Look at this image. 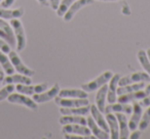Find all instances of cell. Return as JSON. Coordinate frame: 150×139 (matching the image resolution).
<instances>
[{"mask_svg":"<svg viewBox=\"0 0 150 139\" xmlns=\"http://www.w3.org/2000/svg\"><path fill=\"white\" fill-rule=\"evenodd\" d=\"M59 97L65 98H88V93L83 89H73V88H66L60 89L58 94Z\"/></svg>","mask_w":150,"mask_h":139,"instance_id":"obj_20","label":"cell"},{"mask_svg":"<svg viewBox=\"0 0 150 139\" xmlns=\"http://www.w3.org/2000/svg\"><path fill=\"white\" fill-rule=\"evenodd\" d=\"M37 1L40 5H42V6H48V5H50L48 0H37Z\"/></svg>","mask_w":150,"mask_h":139,"instance_id":"obj_38","label":"cell"},{"mask_svg":"<svg viewBox=\"0 0 150 139\" xmlns=\"http://www.w3.org/2000/svg\"><path fill=\"white\" fill-rule=\"evenodd\" d=\"M61 0H48V3H50V6L52 7L54 10H57L60 5Z\"/></svg>","mask_w":150,"mask_h":139,"instance_id":"obj_34","label":"cell"},{"mask_svg":"<svg viewBox=\"0 0 150 139\" xmlns=\"http://www.w3.org/2000/svg\"><path fill=\"white\" fill-rule=\"evenodd\" d=\"M0 66L3 68V71L6 75H11L15 73V68L11 64V59L6 55V53L0 50Z\"/></svg>","mask_w":150,"mask_h":139,"instance_id":"obj_26","label":"cell"},{"mask_svg":"<svg viewBox=\"0 0 150 139\" xmlns=\"http://www.w3.org/2000/svg\"><path fill=\"white\" fill-rule=\"evenodd\" d=\"M11 26L13 30V34L16 37V47L17 51H23L27 45V37H26L25 29L19 19L11 20Z\"/></svg>","mask_w":150,"mask_h":139,"instance_id":"obj_1","label":"cell"},{"mask_svg":"<svg viewBox=\"0 0 150 139\" xmlns=\"http://www.w3.org/2000/svg\"><path fill=\"white\" fill-rule=\"evenodd\" d=\"M115 116L118 121L119 126V139H127L129 136V121L127 119L125 114L122 112H115Z\"/></svg>","mask_w":150,"mask_h":139,"instance_id":"obj_17","label":"cell"},{"mask_svg":"<svg viewBox=\"0 0 150 139\" xmlns=\"http://www.w3.org/2000/svg\"><path fill=\"white\" fill-rule=\"evenodd\" d=\"M146 54H147V56H148V58H149V60H150V47L148 48L147 50H146Z\"/></svg>","mask_w":150,"mask_h":139,"instance_id":"obj_42","label":"cell"},{"mask_svg":"<svg viewBox=\"0 0 150 139\" xmlns=\"http://www.w3.org/2000/svg\"><path fill=\"white\" fill-rule=\"evenodd\" d=\"M138 60H139L141 66L144 68V71L150 76V60L148 58L147 54H146L145 50H139L137 54Z\"/></svg>","mask_w":150,"mask_h":139,"instance_id":"obj_28","label":"cell"},{"mask_svg":"<svg viewBox=\"0 0 150 139\" xmlns=\"http://www.w3.org/2000/svg\"><path fill=\"white\" fill-rule=\"evenodd\" d=\"M138 82H150V76L146 72H136V73L129 74L127 76L120 77L118 82V86L129 85L132 83H138Z\"/></svg>","mask_w":150,"mask_h":139,"instance_id":"obj_7","label":"cell"},{"mask_svg":"<svg viewBox=\"0 0 150 139\" xmlns=\"http://www.w3.org/2000/svg\"><path fill=\"white\" fill-rule=\"evenodd\" d=\"M132 106H133V110H132V116L129 120V128L131 131H134L139 126L140 120L143 114V106L140 104V102L137 101L134 102Z\"/></svg>","mask_w":150,"mask_h":139,"instance_id":"obj_11","label":"cell"},{"mask_svg":"<svg viewBox=\"0 0 150 139\" xmlns=\"http://www.w3.org/2000/svg\"><path fill=\"white\" fill-rule=\"evenodd\" d=\"M0 38H2V39H4L5 41L7 42V43L9 44V39H8V36L5 34V32L3 31L2 29H0Z\"/></svg>","mask_w":150,"mask_h":139,"instance_id":"obj_37","label":"cell"},{"mask_svg":"<svg viewBox=\"0 0 150 139\" xmlns=\"http://www.w3.org/2000/svg\"><path fill=\"white\" fill-rule=\"evenodd\" d=\"M15 1L16 0H2L1 3H0V6L4 7V8H9L15 3Z\"/></svg>","mask_w":150,"mask_h":139,"instance_id":"obj_33","label":"cell"},{"mask_svg":"<svg viewBox=\"0 0 150 139\" xmlns=\"http://www.w3.org/2000/svg\"><path fill=\"white\" fill-rule=\"evenodd\" d=\"M54 102L60 108H79L90 104L88 98H65L59 96L54 97Z\"/></svg>","mask_w":150,"mask_h":139,"instance_id":"obj_5","label":"cell"},{"mask_svg":"<svg viewBox=\"0 0 150 139\" xmlns=\"http://www.w3.org/2000/svg\"><path fill=\"white\" fill-rule=\"evenodd\" d=\"M60 85L58 83L54 84L50 89H46L45 91L41 92V93H37L33 95V100L37 103H44V102H48L52 99H54L57 97L60 91Z\"/></svg>","mask_w":150,"mask_h":139,"instance_id":"obj_8","label":"cell"},{"mask_svg":"<svg viewBox=\"0 0 150 139\" xmlns=\"http://www.w3.org/2000/svg\"><path fill=\"white\" fill-rule=\"evenodd\" d=\"M15 90L16 86L13 84H5L4 87L0 89V101H3L4 99H6L9 94L13 93Z\"/></svg>","mask_w":150,"mask_h":139,"instance_id":"obj_31","label":"cell"},{"mask_svg":"<svg viewBox=\"0 0 150 139\" xmlns=\"http://www.w3.org/2000/svg\"><path fill=\"white\" fill-rule=\"evenodd\" d=\"M76 0H62L60 2V5H59L58 9H57V15L59 17H63L64 15L66 13V11L68 10V8L75 2Z\"/></svg>","mask_w":150,"mask_h":139,"instance_id":"obj_29","label":"cell"},{"mask_svg":"<svg viewBox=\"0 0 150 139\" xmlns=\"http://www.w3.org/2000/svg\"><path fill=\"white\" fill-rule=\"evenodd\" d=\"M8 57H9V59H11V64H13V68H15V71H17L18 73L29 76V77H32V76L35 75V71L32 70V68H28V66L24 64L23 60L20 57V55L18 54V52H16L15 50H11V51L8 52Z\"/></svg>","mask_w":150,"mask_h":139,"instance_id":"obj_3","label":"cell"},{"mask_svg":"<svg viewBox=\"0 0 150 139\" xmlns=\"http://www.w3.org/2000/svg\"><path fill=\"white\" fill-rule=\"evenodd\" d=\"M91 105L79 106V108H61L60 112L62 115H73V116H86L90 114Z\"/></svg>","mask_w":150,"mask_h":139,"instance_id":"obj_23","label":"cell"},{"mask_svg":"<svg viewBox=\"0 0 150 139\" xmlns=\"http://www.w3.org/2000/svg\"><path fill=\"white\" fill-rule=\"evenodd\" d=\"M59 123L61 125L65 124H80L86 125V119L84 116H73V115H63L62 118H60Z\"/></svg>","mask_w":150,"mask_h":139,"instance_id":"obj_24","label":"cell"},{"mask_svg":"<svg viewBox=\"0 0 150 139\" xmlns=\"http://www.w3.org/2000/svg\"><path fill=\"white\" fill-rule=\"evenodd\" d=\"M0 50L5 52V53H8V52L11 50V45H9L4 39H2V38H0Z\"/></svg>","mask_w":150,"mask_h":139,"instance_id":"obj_32","label":"cell"},{"mask_svg":"<svg viewBox=\"0 0 150 139\" xmlns=\"http://www.w3.org/2000/svg\"><path fill=\"white\" fill-rule=\"evenodd\" d=\"M149 124H150V105L147 106V110H145V112L142 114L141 120H140L138 128L141 131H143L149 126Z\"/></svg>","mask_w":150,"mask_h":139,"instance_id":"obj_30","label":"cell"},{"mask_svg":"<svg viewBox=\"0 0 150 139\" xmlns=\"http://www.w3.org/2000/svg\"><path fill=\"white\" fill-rule=\"evenodd\" d=\"M7 100L11 103L20 104V105H24L28 108L29 110H38V103L33 100V98L28 97V95L23 93H11L7 97Z\"/></svg>","mask_w":150,"mask_h":139,"instance_id":"obj_4","label":"cell"},{"mask_svg":"<svg viewBox=\"0 0 150 139\" xmlns=\"http://www.w3.org/2000/svg\"><path fill=\"white\" fill-rule=\"evenodd\" d=\"M140 137H141V131H138L137 129H136V130H134L133 133L129 135V138H131V139H138V138H140Z\"/></svg>","mask_w":150,"mask_h":139,"instance_id":"obj_36","label":"cell"},{"mask_svg":"<svg viewBox=\"0 0 150 139\" xmlns=\"http://www.w3.org/2000/svg\"><path fill=\"white\" fill-rule=\"evenodd\" d=\"M24 13H25L24 7H18V8L15 9H11L0 6V19L3 20L21 19L24 15Z\"/></svg>","mask_w":150,"mask_h":139,"instance_id":"obj_19","label":"cell"},{"mask_svg":"<svg viewBox=\"0 0 150 139\" xmlns=\"http://www.w3.org/2000/svg\"><path fill=\"white\" fill-rule=\"evenodd\" d=\"M90 112L92 114V117H93V119H94L95 122H96L103 130H105L106 132L109 133V126H108V123H107V121H106V118H105V116L103 115L104 112H101V110L97 108L96 104H92V105H91Z\"/></svg>","mask_w":150,"mask_h":139,"instance_id":"obj_15","label":"cell"},{"mask_svg":"<svg viewBox=\"0 0 150 139\" xmlns=\"http://www.w3.org/2000/svg\"><path fill=\"white\" fill-rule=\"evenodd\" d=\"M146 96H147V93L145 92V90L141 89V90H138V91H134V92H129V93L118 95L117 96L116 102L129 103V102L137 101V100H142Z\"/></svg>","mask_w":150,"mask_h":139,"instance_id":"obj_14","label":"cell"},{"mask_svg":"<svg viewBox=\"0 0 150 139\" xmlns=\"http://www.w3.org/2000/svg\"><path fill=\"white\" fill-rule=\"evenodd\" d=\"M140 104H141L142 106H149L150 105V94H148L146 97H144L143 99H142V101L140 102Z\"/></svg>","mask_w":150,"mask_h":139,"instance_id":"obj_35","label":"cell"},{"mask_svg":"<svg viewBox=\"0 0 150 139\" xmlns=\"http://www.w3.org/2000/svg\"><path fill=\"white\" fill-rule=\"evenodd\" d=\"M145 82H138V83H132L129 85L125 86H118L117 88V96L121 95V94L129 93V92L138 91V90H141L145 88Z\"/></svg>","mask_w":150,"mask_h":139,"instance_id":"obj_25","label":"cell"},{"mask_svg":"<svg viewBox=\"0 0 150 139\" xmlns=\"http://www.w3.org/2000/svg\"><path fill=\"white\" fill-rule=\"evenodd\" d=\"M144 90H145V92L147 93V95H148V94H150V84L146 85L145 86V89H144Z\"/></svg>","mask_w":150,"mask_h":139,"instance_id":"obj_40","label":"cell"},{"mask_svg":"<svg viewBox=\"0 0 150 139\" xmlns=\"http://www.w3.org/2000/svg\"><path fill=\"white\" fill-rule=\"evenodd\" d=\"M133 106L129 105V103H121V102H114V103H109L108 105L105 106V114L108 112H122L125 115L132 114Z\"/></svg>","mask_w":150,"mask_h":139,"instance_id":"obj_18","label":"cell"},{"mask_svg":"<svg viewBox=\"0 0 150 139\" xmlns=\"http://www.w3.org/2000/svg\"><path fill=\"white\" fill-rule=\"evenodd\" d=\"M95 0H76L72 5L68 8V10L66 11V13L64 15L63 19H64L65 22H70L73 17H75V15L82 9L83 7L88 6V5H91L94 3Z\"/></svg>","mask_w":150,"mask_h":139,"instance_id":"obj_10","label":"cell"},{"mask_svg":"<svg viewBox=\"0 0 150 139\" xmlns=\"http://www.w3.org/2000/svg\"><path fill=\"white\" fill-rule=\"evenodd\" d=\"M86 126L90 128L92 135L96 138L99 139H108L110 138V134L108 132H106L105 130H103L98 124L94 121L93 117H88L86 119Z\"/></svg>","mask_w":150,"mask_h":139,"instance_id":"obj_13","label":"cell"},{"mask_svg":"<svg viewBox=\"0 0 150 139\" xmlns=\"http://www.w3.org/2000/svg\"><path fill=\"white\" fill-rule=\"evenodd\" d=\"M121 75L119 74H113L112 78L109 81L108 90H107V101L109 103H114L117 99V88H118V82Z\"/></svg>","mask_w":150,"mask_h":139,"instance_id":"obj_12","label":"cell"},{"mask_svg":"<svg viewBox=\"0 0 150 139\" xmlns=\"http://www.w3.org/2000/svg\"><path fill=\"white\" fill-rule=\"evenodd\" d=\"M1 1H2V0H0V3H1Z\"/></svg>","mask_w":150,"mask_h":139,"instance_id":"obj_43","label":"cell"},{"mask_svg":"<svg viewBox=\"0 0 150 139\" xmlns=\"http://www.w3.org/2000/svg\"><path fill=\"white\" fill-rule=\"evenodd\" d=\"M98 1H103V2H113V1H121V0H98Z\"/></svg>","mask_w":150,"mask_h":139,"instance_id":"obj_41","label":"cell"},{"mask_svg":"<svg viewBox=\"0 0 150 139\" xmlns=\"http://www.w3.org/2000/svg\"><path fill=\"white\" fill-rule=\"evenodd\" d=\"M109 126V133L111 139H119V126L118 121L114 112H108L105 116Z\"/></svg>","mask_w":150,"mask_h":139,"instance_id":"obj_16","label":"cell"},{"mask_svg":"<svg viewBox=\"0 0 150 139\" xmlns=\"http://www.w3.org/2000/svg\"><path fill=\"white\" fill-rule=\"evenodd\" d=\"M113 73L111 71H106L104 73H102L101 75H99L97 78H95L94 80L88 82V83H83L81 85V89H83L84 91H86L88 93L91 92H95L99 89L100 87H102L104 84H107L110 79L112 78Z\"/></svg>","mask_w":150,"mask_h":139,"instance_id":"obj_2","label":"cell"},{"mask_svg":"<svg viewBox=\"0 0 150 139\" xmlns=\"http://www.w3.org/2000/svg\"><path fill=\"white\" fill-rule=\"evenodd\" d=\"M47 83H39L36 85H31V84H18L16 86V90L19 93H23L26 95H34V94L41 93L47 89Z\"/></svg>","mask_w":150,"mask_h":139,"instance_id":"obj_6","label":"cell"},{"mask_svg":"<svg viewBox=\"0 0 150 139\" xmlns=\"http://www.w3.org/2000/svg\"><path fill=\"white\" fill-rule=\"evenodd\" d=\"M0 29H2L3 31L5 32V34L8 36L11 47H16V37H15L13 30V28H11V24L7 23L5 20L0 19Z\"/></svg>","mask_w":150,"mask_h":139,"instance_id":"obj_27","label":"cell"},{"mask_svg":"<svg viewBox=\"0 0 150 139\" xmlns=\"http://www.w3.org/2000/svg\"><path fill=\"white\" fill-rule=\"evenodd\" d=\"M2 83L4 84H32V79L29 76L23 75V74H11L4 77Z\"/></svg>","mask_w":150,"mask_h":139,"instance_id":"obj_21","label":"cell"},{"mask_svg":"<svg viewBox=\"0 0 150 139\" xmlns=\"http://www.w3.org/2000/svg\"><path fill=\"white\" fill-rule=\"evenodd\" d=\"M107 90H108V85L104 84L102 87L99 88L96 94V105L102 112H105V106H106Z\"/></svg>","mask_w":150,"mask_h":139,"instance_id":"obj_22","label":"cell"},{"mask_svg":"<svg viewBox=\"0 0 150 139\" xmlns=\"http://www.w3.org/2000/svg\"><path fill=\"white\" fill-rule=\"evenodd\" d=\"M4 77H5V76H4V73H3L2 71H0V86H1V84H2Z\"/></svg>","mask_w":150,"mask_h":139,"instance_id":"obj_39","label":"cell"},{"mask_svg":"<svg viewBox=\"0 0 150 139\" xmlns=\"http://www.w3.org/2000/svg\"><path fill=\"white\" fill-rule=\"evenodd\" d=\"M62 132L64 134H77L83 136L84 138L92 135L90 128L86 125L80 124H65L62 128Z\"/></svg>","mask_w":150,"mask_h":139,"instance_id":"obj_9","label":"cell"}]
</instances>
